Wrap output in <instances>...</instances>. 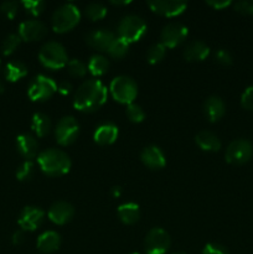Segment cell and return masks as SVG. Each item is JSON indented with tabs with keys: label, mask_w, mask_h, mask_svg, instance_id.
<instances>
[{
	"label": "cell",
	"mask_w": 253,
	"mask_h": 254,
	"mask_svg": "<svg viewBox=\"0 0 253 254\" xmlns=\"http://www.w3.org/2000/svg\"><path fill=\"white\" fill-rule=\"evenodd\" d=\"M0 11L7 19H14L19 11V4L16 1H4L0 5Z\"/></svg>",
	"instance_id": "cell-36"
},
{
	"label": "cell",
	"mask_w": 253,
	"mask_h": 254,
	"mask_svg": "<svg viewBox=\"0 0 253 254\" xmlns=\"http://www.w3.org/2000/svg\"><path fill=\"white\" fill-rule=\"evenodd\" d=\"M111 193L113 197H119L122 195V188L121 186H113L111 190Z\"/></svg>",
	"instance_id": "cell-44"
},
{
	"label": "cell",
	"mask_w": 253,
	"mask_h": 254,
	"mask_svg": "<svg viewBox=\"0 0 253 254\" xmlns=\"http://www.w3.org/2000/svg\"><path fill=\"white\" fill-rule=\"evenodd\" d=\"M206 2H207V5H210V6H212L213 9L216 10H221L223 9V7H227L232 4L230 0H216V1L215 0H208V1Z\"/></svg>",
	"instance_id": "cell-41"
},
{
	"label": "cell",
	"mask_w": 253,
	"mask_h": 254,
	"mask_svg": "<svg viewBox=\"0 0 253 254\" xmlns=\"http://www.w3.org/2000/svg\"><path fill=\"white\" fill-rule=\"evenodd\" d=\"M203 111H205V116L211 123L220 121L226 112L225 102L222 98L217 96H211L206 99L205 104H203Z\"/></svg>",
	"instance_id": "cell-18"
},
{
	"label": "cell",
	"mask_w": 253,
	"mask_h": 254,
	"mask_svg": "<svg viewBox=\"0 0 253 254\" xmlns=\"http://www.w3.org/2000/svg\"><path fill=\"white\" fill-rule=\"evenodd\" d=\"M79 19H81V12H79L78 7L72 2H67V4L57 7L52 14V29L55 32L63 34V32L73 29L79 22Z\"/></svg>",
	"instance_id": "cell-3"
},
{
	"label": "cell",
	"mask_w": 253,
	"mask_h": 254,
	"mask_svg": "<svg viewBox=\"0 0 253 254\" xmlns=\"http://www.w3.org/2000/svg\"><path fill=\"white\" fill-rule=\"evenodd\" d=\"M114 39H116V36H114L113 32L103 29L93 30L86 36L87 44L93 49L99 50V51H107L112 42L114 41Z\"/></svg>",
	"instance_id": "cell-16"
},
{
	"label": "cell",
	"mask_w": 253,
	"mask_h": 254,
	"mask_svg": "<svg viewBox=\"0 0 253 254\" xmlns=\"http://www.w3.org/2000/svg\"><path fill=\"white\" fill-rule=\"evenodd\" d=\"M16 149L20 155L30 160L37 155L39 144H37L36 139L30 134H20L16 138Z\"/></svg>",
	"instance_id": "cell-20"
},
{
	"label": "cell",
	"mask_w": 253,
	"mask_h": 254,
	"mask_svg": "<svg viewBox=\"0 0 253 254\" xmlns=\"http://www.w3.org/2000/svg\"><path fill=\"white\" fill-rule=\"evenodd\" d=\"M46 35L47 27L39 20H27L19 26V36L24 41H37Z\"/></svg>",
	"instance_id": "cell-14"
},
{
	"label": "cell",
	"mask_w": 253,
	"mask_h": 254,
	"mask_svg": "<svg viewBox=\"0 0 253 254\" xmlns=\"http://www.w3.org/2000/svg\"><path fill=\"white\" fill-rule=\"evenodd\" d=\"M215 60L217 64L222 66H230L232 64V55L225 49H220L215 52Z\"/></svg>",
	"instance_id": "cell-38"
},
{
	"label": "cell",
	"mask_w": 253,
	"mask_h": 254,
	"mask_svg": "<svg viewBox=\"0 0 253 254\" xmlns=\"http://www.w3.org/2000/svg\"><path fill=\"white\" fill-rule=\"evenodd\" d=\"M113 5H128L130 1H111Z\"/></svg>",
	"instance_id": "cell-45"
},
{
	"label": "cell",
	"mask_w": 253,
	"mask_h": 254,
	"mask_svg": "<svg viewBox=\"0 0 253 254\" xmlns=\"http://www.w3.org/2000/svg\"><path fill=\"white\" fill-rule=\"evenodd\" d=\"M87 68L89 69L93 76H102V74L106 73L109 68V62L102 55H93V56L89 59L88 66Z\"/></svg>",
	"instance_id": "cell-27"
},
{
	"label": "cell",
	"mask_w": 253,
	"mask_h": 254,
	"mask_svg": "<svg viewBox=\"0 0 253 254\" xmlns=\"http://www.w3.org/2000/svg\"><path fill=\"white\" fill-rule=\"evenodd\" d=\"M45 217V212L39 207L27 206L21 211L19 217V226L22 231H35L40 227Z\"/></svg>",
	"instance_id": "cell-13"
},
{
	"label": "cell",
	"mask_w": 253,
	"mask_h": 254,
	"mask_svg": "<svg viewBox=\"0 0 253 254\" xmlns=\"http://www.w3.org/2000/svg\"><path fill=\"white\" fill-rule=\"evenodd\" d=\"M35 166L31 160H26L17 168L16 170V179L20 181H26L34 176Z\"/></svg>",
	"instance_id": "cell-32"
},
{
	"label": "cell",
	"mask_w": 253,
	"mask_h": 254,
	"mask_svg": "<svg viewBox=\"0 0 253 254\" xmlns=\"http://www.w3.org/2000/svg\"><path fill=\"white\" fill-rule=\"evenodd\" d=\"M146 32V24L138 15H126L118 25V34L121 39L128 44L139 41Z\"/></svg>",
	"instance_id": "cell-5"
},
{
	"label": "cell",
	"mask_w": 253,
	"mask_h": 254,
	"mask_svg": "<svg viewBox=\"0 0 253 254\" xmlns=\"http://www.w3.org/2000/svg\"><path fill=\"white\" fill-rule=\"evenodd\" d=\"M170 247V236L163 228H151L145 237L146 254H165Z\"/></svg>",
	"instance_id": "cell-10"
},
{
	"label": "cell",
	"mask_w": 253,
	"mask_h": 254,
	"mask_svg": "<svg viewBox=\"0 0 253 254\" xmlns=\"http://www.w3.org/2000/svg\"><path fill=\"white\" fill-rule=\"evenodd\" d=\"M208 55H210V47L203 41H198V40L190 42L184 50V57L190 62L202 61Z\"/></svg>",
	"instance_id": "cell-22"
},
{
	"label": "cell",
	"mask_w": 253,
	"mask_h": 254,
	"mask_svg": "<svg viewBox=\"0 0 253 254\" xmlns=\"http://www.w3.org/2000/svg\"><path fill=\"white\" fill-rule=\"evenodd\" d=\"M202 254H230L228 251L226 250V247H223L222 245H218V243H207V245L203 247Z\"/></svg>",
	"instance_id": "cell-40"
},
{
	"label": "cell",
	"mask_w": 253,
	"mask_h": 254,
	"mask_svg": "<svg viewBox=\"0 0 253 254\" xmlns=\"http://www.w3.org/2000/svg\"><path fill=\"white\" fill-rule=\"evenodd\" d=\"M87 66L81 60L73 59L68 61V73L72 77H83L87 73Z\"/></svg>",
	"instance_id": "cell-35"
},
{
	"label": "cell",
	"mask_w": 253,
	"mask_h": 254,
	"mask_svg": "<svg viewBox=\"0 0 253 254\" xmlns=\"http://www.w3.org/2000/svg\"><path fill=\"white\" fill-rule=\"evenodd\" d=\"M148 5L154 12L168 17L178 16L188 7L185 1L179 0H150L148 1Z\"/></svg>",
	"instance_id": "cell-12"
},
{
	"label": "cell",
	"mask_w": 253,
	"mask_h": 254,
	"mask_svg": "<svg viewBox=\"0 0 253 254\" xmlns=\"http://www.w3.org/2000/svg\"><path fill=\"white\" fill-rule=\"evenodd\" d=\"M45 1L42 0H24L22 6L25 7L26 12H29L32 16H39L45 9Z\"/></svg>",
	"instance_id": "cell-34"
},
{
	"label": "cell",
	"mask_w": 253,
	"mask_h": 254,
	"mask_svg": "<svg viewBox=\"0 0 253 254\" xmlns=\"http://www.w3.org/2000/svg\"><path fill=\"white\" fill-rule=\"evenodd\" d=\"M166 54V47L164 46L161 42L159 44H154L153 46L149 47L148 52H146V60L150 64H159L161 60L164 59Z\"/></svg>",
	"instance_id": "cell-30"
},
{
	"label": "cell",
	"mask_w": 253,
	"mask_h": 254,
	"mask_svg": "<svg viewBox=\"0 0 253 254\" xmlns=\"http://www.w3.org/2000/svg\"><path fill=\"white\" fill-rule=\"evenodd\" d=\"M195 141L196 144L205 151H212V153H215V151H218L221 149L220 139L217 138L216 134L211 133V131H200V133L196 135Z\"/></svg>",
	"instance_id": "cell-24"
},
{
	"label": "cell",
	"mask_w": 253,
	"mask_h": 254,
	"mask_svg": "<svg viewBox=\"0 0 253 254\" xmlns=\"http://www.w3.org/2000/svg\"><path fill=\"white\" fill-rule=\"evenodd\" d=\"M107 88L98 79L83 82L73 97V107L81 112H94L107 101Z\"/></svg>",
	"instance_id": "cell-1"
},
{
	"label": "cell",
	"mask_w": 253,
	"mask_h": 254,
	"mask_svg": "<svg viewBox=\"0 0 253 254\" xmlns=\"http://www.w3.org/2000/svg\"><path fill=\"white\" fill-rule=\"evenodd\" d=\"M118 217L124 225H134L140 218V208L135 202L122 203L118 207Z\"/></svg>",
	"instance_id": "cell-23"
},
{
	"label": "cell",
	"mask_w": 253,
	"mask_h": 254,
	"mask_svg": "<svg viewBox=\"0 0 253 254\" xmlns=\"http://www.w3.org/2000/svg\"><path fill=\"white\" fill-rule=\"evenodd\" d=\"M27 74V67L21 61H11L5 66V78L9 82H17Z\"/></svg>",
	"instance_id": "cell-25"
},
{
	"label": "cell",
	"mask_w": 253,
	"mask_h": 254,
	"mask_svg": "<svg viewBox=\"0 0 253 254\" xmlns=\"http://www.w3.org/2000/svg\"><path fill=\"white\" fill-rule=\"evenodd\" d=\"M4 89H5L4 83H2V82L0 81V93H2V92H4Z\"/></svg>",
	"instance_id": "cell-46"
},
{
	"label": "cell",
	"mask_w": 253,
	"mask_h": 254,
	"mask_svg": "<svg viewBox=\"0 0 253 254\" xmlns=\"http://www.w3.org/2000/svg\"><path fill=\"white\" fill-rule=\"evenodd\" d=\"M126 116H128L129 121L133 123H141L145 119V112L139 104L130 103L126 107Z\"/></svg>",
	"instance_id": "cell-33"
},
{
	"label": "cell",
	"mask_w": 253,
	"mask_h": 254,
	"mask_svg": "<svg viewBox=\"0 0 253 254\" xmlns=\"http://www.w3.org/2000/svg\"><path fill=\"white\" fill-rule=\"evenodd\" d=\"M56 140L60 145L67 146L76 141L79 135V124L73 117H63L60 119L55 129Z\"/></svg>",
	"instance_id": "cell-9"
},
{
	"label": "cell",
	"mask_w": 253,
	"mask_h": 254,
	"mask_svg": "<svg viewBox=\"0 0 253 254\" xmlns=\"http://www.w3.org/2000/svg\"><path fill=\"white\" fill-rule=\"evenodd\" d=\"M21 39H20L19 34H10L5 37L4 42L1 45V51L5 56H9L11 55L15 50L19 47Z\"/></svg>",
	"instance_id": "cell-31"
},
{
	"label": "cell",
	"mask_w": 253,
	"mask_h": 254,
	"mask_svg": "<svg viewBox=\"0 0 253 254\" xmlns=\"http://www.w3.org/2000/svg\"><path fill=\"white\" fill-rule=\"evenodd\" d=\"M175 254H185V253H175Z\"/></svg>",
	"instance_id": "cell-47"
},
{
	"label": "cell",
	"mask_w": 253,
	"mask_h": 254,
	"mask_svg": "<svg viewBox=\"0 0 253 254\" xmlns=\"http://www.w3.org/2000/svg\"><path fill=\"white\" fill-rule=\"evenodd\" d=\"M74 208L66 201L55 202L49 210V218L56 225H66L73 218Z\"/></svg>",
	"instance_id": "cell-15"
},
{
	"label": "cell",
	"mask_w": 253,
	"mask_h": 254,
	"mask_svg": "<svg viewBox=\"0 0 253 254\" xmlns=\"http://www.w3.org/2000/svg\"><path fill=\"white\" fill-rule=\"evenodd\" d=\"M112 96L116 101L123 104L134 103L136 94H138V86L131 77L118 76L111 83Z\"/></svg>",
	"instance_id": "cell-6"
},
{
	"label": "cell",
	"mask_w": 253,
	"mask_h": 254,
	"mask_svg": "<svg viewBox=\"0 0 253 254\" xmlns=\"http://www.w3.org/2000/svg\"><path fill=\"white\" fill-rule=\"evenodd\" d=\"M188 32L189 30L185 25L180 24V22H170L161 31V44L165 47H170V49L179 46L188 36Z\"/></svg>",
	"instance_id": "cell-11"
},
{
	"label": "cell",
	"mask_w": 253,
	"mask_h": 254,
	"mask_svg": "<svg viewBox=\"0 0 253 254\" xmlns=\"http://www.w3.org/2000/svg\"><path fill=\"white\" fill-rule=\"evenodd\" d=\"M56 91L57 84L54 79L44 74H39L30 83L27 94L32 101H46L51 98Z\"/></svg>",
	"instance_id": "cell-8"
},
{
	"label": "cell",
	"mask_w": 253,
	"mask_h": 254,
	"mask_svg": "<svg viewBox=\"0 0 253 254\" xmlns=\"http://www.w3.org/2000/svg\"><path fill=\"white\" fill-rule=\"evenodd\" d=\"M235 10L237 12L245 15H253V0H242V1H237L233 5Z\"/></svg>",
	"instance_id": "cell-39"
},
{
	"label": "cell",
	"mask_w": 253,
	"mask_h": 254,
	"mask_svg": "<svg viewBox=\"0 0 253 254\" xmlns=\"http://www.w3.org/2000/svg\"><path fill=\"white\" fill-rule=\"evenodd\" d=\"M140 159L145 166L150 169H161L166 165V159L160 148L155 145H149L143 149Z\"/></svg>",
	"instance_id": "cell-17"
},
{
	"label": "cell",
	"mask_w": 253,
	"mask_h": 254,
	"mask_svg": "<svg viewBox=\"0 0 253 254\" xmlns=\"http://www.w3.org/2000/svg\"><path fill=\"white\" fill-rule=\"evenodd\" d=\"M40 168L49 176H62L71 169V159L59 149H47L37 156Z\"/></svg>",
	"instance_id": "cell-2"
},
{
	"label": "cell",
	"mask_w": 253,
	"mask_h": 254,
	"mask_svg": "<svg viewBox=\"0 0 253 254\" xmlns=\"http://www.w3.org/2000/svg\"><path fill=\"white\" fill-rule=\"evenodd\" d=\"M25 241V233L22 230H17L12 233V237H11V242L14 243L15 246H19L21 245L22 242Z\"/></svg>",
	"instance_id": "cell-42"
},
{
	"label": "cell",
	"mask_w": 253,
	"mask_h": 254,
	"mask_svg": "<svg viewBox=\"0 0 253 254\" xmlns=\"http://www.w3.org/2000/svg\"><path fill=\"white\" fill-rule=\"evenodd\" d=\"M61 246V237L55 231H47L37 238V248L42 253H54Z\"/></svg>",
	"instance_id": "cell-21"
},
{
	"label": "cell",
	"mask_w": 253,
	"mask_h": 254,
	"mask_svg": "<svg viewBox=\"0 0 253 254\" xmlns=\"http://www.w3.org/2000/svg\"><path fill=\"white\" fill-rule=\"evenodd\" d=\"M130 254H139V253H130Z\"/></svg>",
	"instance_id": "cell-48"
},
{
	"label": "cell",
	"mask_w": 253,
	"mask_h": 254,
	"mask_svg": "<svg viewBox=\"0 0 253 254\" xmlns=\"http://www.w3.org/2000/svg\"><path fill=\"white\" fill-rule=\"evenodd\" d=\"M31 128L35 131L37 136L42 138V136L47 135L51 129V121H50L49 116L45 113H35L32 116Z\"/></svg>",
	"instance_id": "cell-26"
},
{
	"label": "cell",
	"mask_w": 253,
	"mask_h": 254,
	"mask_svg": "<svg viewBox=\"0 0 253 254\" xmlns=\"http://www.w3.org/2000/svg\"><path fill=\"white\" fill-rule=\"evenodd\" d=\"M57 91H59L62 96H67V94L72 91V84L67 81L61 82V83L57 86Z\"/></svg>",
	"instance_id": "cell-43"
},
{
	"label": "cell",
	"mask_w": 253,
	"mask_h": 254,
	"mask_svg": "<svg viewBox=\"0 0 253 254\" xmlns=\"http://www.w3.org/2000/svg\"><path fill=\"white\" fill-rule=\"evenodd\" d=\"M253 156V146L246 139L233 140L227 146L225 153V159L228 164L232 165H243L248 163Z\"/></svg>",
	"instance_id": "cell-7"
},
{
	"label": "cell",
	"mask_w": 253,
	"mask_h": 254,
	"mask_svg": "<svg viewBox=\"0 0 253 254\" xmlns=\"http://www.w3.org/2000/svg\"><path fill=\"white\" fill-rule=\"evenodd\" d=\"M39 60L45 67L51 69H60L67 64V52L61 44L55 41L46 42L40 49Z\"/></svg>",
	"instance_id": "cell-4"
},
{
	"label": "cell",
	"mask_w": 253,
	"mask_h": 254,
	"mask_svg": "<svg viewBox=\"0 0 253 254\" xmlns=\"http://www.w3.org/2000/svg\"><path fill=\"white\" fill-rule=\"evenodd\" d=\"M241 106L248 111H253V86L247 87L241 96Z\"/></svg>",
	"instance_id": "cell-37"
},
{
	"label": "cell",
	"mask_w": 253,
	"mask_h": 254,
	"mask_svg": "<svg viewBox=\"0 0 253 254\" xmlns=\"http://www.w3.org/2000/svg\"><path fill=\"white\" fill-rule=\"evenodd\" d=\"M84 14L92 21H97V20L103 19L107 15V7L101 2H91L86 6Z\"/></svg>",
	"instance_id": "cell-29"
},
{
	"label": "cell",
	"mask_w": 253,
	"mask_h": 254,
	"mask_svg": "<svg viewBox=\"0 0 253 254\" xmlns=\"http://www.w3.org/2000/svg\"><path fill=\"white\" fill-rule=\"evenodd\" d=\"M129 50V44L126 41H124L121 37H116L114 41L112 42L111 46L108 47L107 52L109 54V56L113 57V59H122V57L126 56L128 54Z\"/></svg>",
	"instance_id": "cell-28"
},
{
	"label": "cell",
	"mask_w": 253,
	"mask_h": 254,
	"mask_svg": "<svg viewBox=\"0 0 253 254\" xmlns=\"http://www.w3.org/2000/svg\"><path fill=\"white\" fill-rule=\"evenodd\" d=\"M118 138V127L113 123H103L96 129L93 139L99 145H111Z\"/></svg>",
	"instance_id": "cell-19"
}]
</instances>
